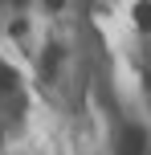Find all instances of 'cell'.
<instances>
[{
	"mask_svg": "<svg viewBox=\"0 0 151 155\" xmlns=\"http://www.w3.org/2000/svg\"><path fill=\"white\" fill-rule=\"evenodd\" d=\"M143 147H147V135H143V127H127V131H123L119 151H123V155H143Z\"/></svg>",
	"mask_w": 151,
	"mask_h": 155,
	"instance_id": "6da1fadb",
	"label": "cell"
},
{
	"mask_svg": "<svg viewBox=\"0 0 151 155\" xmlns=\"http://www.w3.org/2000/svg\"><path fill=\"white\" fill-rule=\"evenodd\" d=\"M135 21L139 29H151V4H135Z\"/></svg>",
	"mask_w": 151,
	"mask_h": 155,
	"instance_id": "7a4b0ae2",
	"label": "cell"
},
{
	"mask_svg": "<svg viewBox=\"0 0 151 155\" xmlns=\"http://www.w3.org/2000/svg\"><path fill=\"white\" fill-rule=\"evenodd\" d=\"M16 86V74H12V65H0V90H12Z\"/></svg>",
	"mask_w": 151,
	"mask_h": 155,
	"instance_id": "3957f363",
	"label": "cell"
}]
</instances>
